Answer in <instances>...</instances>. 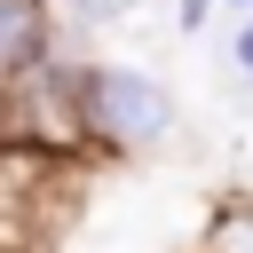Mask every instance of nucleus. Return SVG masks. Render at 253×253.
Returning a JSON list of instances; mask_svg holds the SVG:
<instances>
[{"instance_id":"423d86ee","label":"nucleus","mask_w":253,"mask_h":253,"mask_svg":"<svg viewBox=\"0 0 253 253\" xmlns=\"http://www.w3.org/2000/svg\"><path fill=\"white\" fill-rule=\"evenodd\" d=\"M229 63H237V71H245V79H253V16H245V24H237V40H229Z\"/></svg>"},{"instance_id":"20e7f679","label":"nucleus","mask_w":253,"mask_h":253,"mask_svg":"<svg viewBox=\"0 0 253 253\" xmlns=\"http://www.w3.org/2000/svg\"><path fill=\"white\" fill-rule=\"evenodd\" d=\"M206 253H253V221H221Z\"/></svg>"},{"instance_id":"7ed1b4c3","label":"nucleus","mask_w":253,"mask_h":253,"mask_svg":"<svg viewBox=\"0 0 253 253\" xmlns=\"http://www.w3.org/2000/svg\"><path fill=\"white\" fill-rule=\"evenodd\" d=\"M142 0H63V16L79 24V32H95V24H119V16H134Z\"/></svg>"},{"instance_id":"f257e3e1","label":"nucleus","mask_w":253,"mask_h":253,"mask_svg":"<svg viewBox=\"0 0 253 253\" xmlns=\"http://www.w3.org/2000/svg\"><path fill=\"white\" fill-rule=\"evenodd\" d=\"M79 111H87V142L103 150H166L182 111H174V87L150 79L142 63H87V87H79Z\"/></svg>"},{"instance_id":"0eeeda50","label":"nucleus","mask_w":253,"mask_h":253,"mask_svg":"<svg viewBox=\"0 0 253 253\" xmlns=\"http://www.w3.org/2000/svg\"><path fill=\"white\" fill-rule=\"evenodd\" d=\"M221 8H237V16H253V0H221Z\"/></svg>"},{"instance_id":"f03ea898","label":"nucleus","mask_w":253,"mask_h":253,"mask_svg":"<svg viewBox=\"0 0 253 253\" xmlns=\"http://www.w3.org/2000/svg\"><path fill=\"white\" fill-rule=\"evenodd\" d=\"M47 63V0H0V95Z\"/></svg>"},{"instance_id":"39448f33","label":"nucleus","mask_w":253,"mask_h":253,"mask_svg":"<svg viewBox=\"0 0 253 253\" xmlns=\"http://www.w3.org/2000/svg\"><path fill=\"white\" fill-rule=\"evenodd\" d=\"M213 8H221V0H174V24H182V32H206Z\"/></svg>"}]
</instances>
